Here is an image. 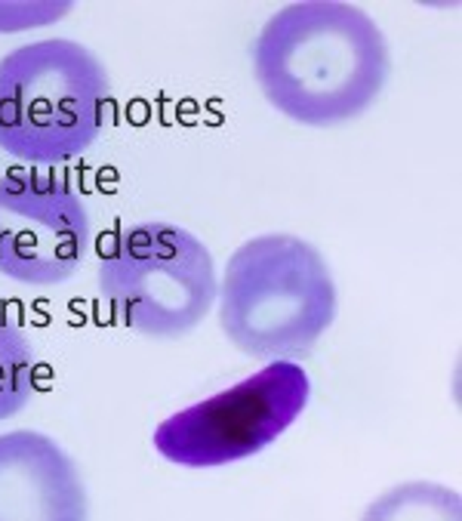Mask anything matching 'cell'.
<instances>
[{"label":"cell","mask_w":462,"mask_h":521,"mask_svg":"<svg viewBox=\"0 0 462 521\" xmlns=\"http://www.w3.org/2000/svg\"><path fill=\"white\" fill-rule=\"evenodd\" d=\"M0 521H86L84 478L49 435H0Z\"/></svg>","instance_id":"7"},{"label":"cell","mask_w":462,"mask_h":521,"mask_svg":"<svg viewBox=\"0 0 462 521\" xmlns=\"http://www.w3.org/2000/svg\"><path fill=\"white\" fill-rule=\"evenodd\" d=\"M71 3H0V34L40 28L68 16Z\"/></svg>","instance_id":"10"},{"label":"cell","mask_w":462,"mask_h":521,"mask_svg":"<svg viewBox=\"0 0 462 521\" xmlns=\"http://www.w3.org/2000/svg\"><path fill=\"white\" fill-rule=\"evenodd\" d=\"M219 327L256 361L308 358L336 318V281L314 244L296 235L244 241L222 272Z\"/></svg>","instance_id":"2"},{"label":"cell","mask_w":462,"mask_h":521,"mask_svg":"<svg viewBox=\"0 0 462 521\" xmlns=\"http://www.w3.org/2000/svg\"><path fill=\"white\" fill-rule=\"evenodd\" d=\"M90 247V213L68 179L34 167L0 173V275L53 287L77 272Z\"/></svg>","instance_id":"6"},{"label":"cell","mask_w":462,"mask_h":521,"mask_svg":"<svg viewBox=\"0 0 462 521\" xmlns=\"http://www.w3.org/2000/svg\"><path fill=\"white\" fill-rule=\"evenodd\" d=\"M96 284L123 327L154 340L191 333L219 290L209 247L172 223H136L102 238Z\"/></svg>","instance_id":"4"},{"label":"cell","mask_w":462,"mask_h":521,"mask_svg":"<svg viewBox=\"0 0 462 521\" xmlns=\"http://www.w3.org/2000/svg\"><path fill=\"white\" fill-rule=\"evenodd\" d=\"M111 81L90 47L34 40L0 59V149L25 164L77 157L102 133Z\"/></svg>","instance_id":"3"},{"label":"cell","mask_w":462,"mask_h":521,"mask_svg":"<svg viewBox=\"0 0 462 521\" xmlns=\"http://www.w3.org/2000/svg\"><path fill=\"white\" fill-rule=\"evenodd\" d=\"M253 75L271 108L302 127L363 114L392 75L388 40L363 10L336 0L290 3L253 44Z\"/></svg>","instance_id":"1"},{"label":"cell","mask_w":462,"mask_h":521,"mask_svg":"<svg viewBox=\"0 0 462 521\" xmlns=\"http://www.w3.org/2000/svg\"><path fill=\"white\" fill-rule=\"evenodd\" d=\"M361 521H462V496L435 481H407L376 496Z\"/></svg>","instance_id":"8"},{"label":"cell","mask_w":462,"mask_h":521,"mask_svg":"<svg viewBox=\"0 0 462 521\" xmlns=\"http://www.w3.org/2000/svg\"><path fill=\"white\" fill-rule=\"evenodd\" d=\"M311 383L296 361H271L154 429V450L188 469H213L265 450L305 410Z\"/></svg>","instance_id":"5"},{"label":"cell","mask_w":462,"mask_h":521,"mask_svg":"<svg viewBox=\"0 0 462 521\" xmlns=\"http://www.w3.org/2000/svg\"><path fill=\"white\" fill-rule=\"evenodd\" d=\"M34 392V352L18 324L0 309V420L18 414Z\"/></svg>","instance_id":"9"}]
</instances>
